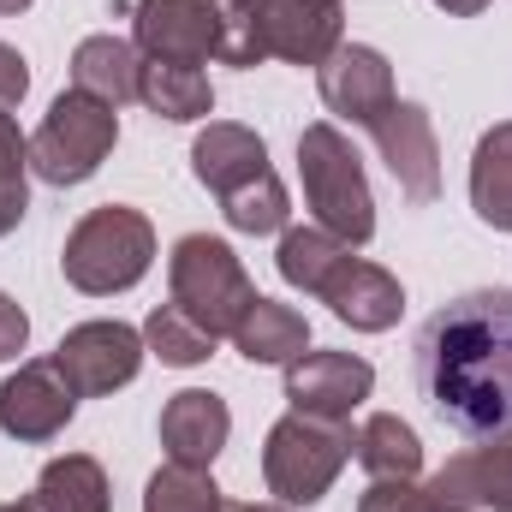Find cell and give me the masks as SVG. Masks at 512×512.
Returning a JSON list of instances; mask_svg holds the SVG:
<instances>
[{
	"mask_svg": "<svg viewBox=\"0 0 512 512\" xmlns=\"http://www.w3.org/2000/svg\"><path fill=\"white\" fill-rule=\"evenodd\" d=\"M417 387L465 441H512V286L465 292L423 322Z\"/></svg>",
	"mask_w": 512,
	"mask_h": 512,
	"instance_id": "obj_1",
	"label": "cell"
},
{
	"mask_svg": "<svg viewBox=\"0 0 512 512\" xmlns=\"http://www.w3.org/2000/svg\"><path fill=\"white\" fill-rule=\"evenodd\" d=\"M298 179H304V203L322 233H334L352 251H364L376 239V197H370L364 161L334 120H316L298 131Z\"/></svg>",
	"mask_w": 512,
	"mask_h": 512,
	"instance_id": "obj_2",
	"label": "cell"
},
{
	"mask_svg": "<svg viewBox=\"0 0 512 512\" xmlns=\"http://www.w3.org/2000/svg\"><path fill=\"white\" fill-rule=\"evenodd\" d=\"M60 268H66V286H78L84 298L131 292V286L155 268V227H149V215H143V209H126V203L90 209V215L66 233Z\"/></svg>",
	"mask_w": 512,
	"mask_h": 512,
	"instance_id": "obj_3",
	"label": "cell"
},
{
	"mask_svg": "<svg viewBox=\"0 0 512 512\" xmlns=\"http://www.w3.org/2000/svg\"><path fill=\"white\" fill-rule=\"evenodd\" d=\"M352 465V429L286 411L262 441V483L280 507H316Z\"/></svg>",
	"mask_w": 512,
	"mask_h": 512,
	"instance_id": "obj_4",
	"label": "cell"
},
{
	"mask_svg": "<svg viewBox=\"0 0 512 512\" xmlns=\"http://www.w3.org/2000/svg\"><path fill=\"white\" fill-rule=\"evenodd\" d=\"M167 286H173V304L209 328L215 340H233L239 316L256 304V286L245 274L239 251L227 239H209V233H185L173 256H167Z\"/></svg>",
	"mask_w": 512,
	"mask_h": 512,
	"instance_id": "obj_5",
	"label": "cell"
},
{
	"mask_svg": "<svg viewBox=\"0 0 512 512\" xmlns=\"http://www.w3.org/2000/svg\"><path fill=\"white\" fill-rule=\"evenodd\" d=\"M120 143V108L66 90L54 96V108L42 114V126L30 131V173L48 185H84Z\"/></svg>",
	"mask_w": 512,
	"mask_h": 512,
	"instance_id": "obj_6",
	"label": "cell"
},
{
	"mask_svg": "<svg viewBox=\"0 0 512 512\" xmlns=\"http://www.w3.org/2000/svg\"><path fill=\"white\" fill-rule=\"evenodd\" d=\"M131 42L143 60H179V66L221 60L227 6L221 0H137L131 6Z\"/></svg>",
	"mask_w": 512,
	"mask_h": 512,
	"instance_id": "obj_7",
	"label": "cell"
},
{
	"mask_svg": "<svg viewBox=\"0 0 512 512\" xmlns=\"http://www.w3.org/2000/svg\"><path fill=\"white\" fill-rule=\"evenodd\" d=\"M143 358H149L143 328H126V322H78L54 346V364H60V376L72 382L78 399H102V393L131 387Z\"/></svg>",
	"mask_w": 512,
	"mask_h": 512,
	"instance_id": "obj_8",
	"label": "cell"
},
{
	"mask_svg": "<svg viewBox=\"0 0 512 512\" xmlns=\"http://www.w3.org/2000/svg\"><path fill=\"white\" fill-rule=\"evenodd\" d=\"M268 60L286 66H322L346 42V6L340 0H256L245 12Z\"/></svg>",
	"mask_w": 512,
	"mask_h": 512,
	"instance_id": "obj_9",
	"label": "cell"
},
{
	"mask_svg": "<svg viewBox=\"0 0 512 512\" xmlns=\"http://www.w3.org/2000/svg\"><path fill=\"white\" fill-rule=\"evenodd\" d=\"M72 411H78V393L60 376L54 358H30V364H18V370L0 382V429H6L12 441H24V447L54 441V435L72 423Z\"/></svg>",
	"mask_w": 512,
	"mask_h": 512,
	"instance_id": "obj_10",
	"label": "cell"
},
{
	"mask_svg": "<svg viewBox=\"0 0 512 512\" xmlns=\"http://www.w3.org/2000/svg\"><path fill=\"white\" fill-rule=\"evenodd\" d=\"M376 393V370L358 352H304L286 364V405L304 417L352 423V411Z\"/></svg>",
	"mask_w": 512,
	"mask_h": 512,
	"instance_id": "obj_11",
	"label": "cell"
},
{
	"mask_svg": "<svg viewBox=\"0 0 512 512\" xmlns=\"http://www.w3.org/2000/svg\"><path fill=\"white\" fill-rule=\"evenodd\" d=\"M316 90H322L328 114H340V120H352V126H364V131L399 102L393 96V66H387L382 48H370V42H340L316 66Z\"/></svg>",
	"mask_w": 512,
	"mask_h": 512,
	"instance_id": "obj_12",
	"label": "cell"
},
{
	"mask_svg": "<svg viewBox=\"0 0 512 512\" xmlns=\"http://www.w3.org/2000/svg\"><path fill=\"white\" fill-rule=\"evenodd\" d=\"M370 137H376V149H382L387 173H393L405 203L423 209V203L441 197V143H435V126H429V114L417 102H393L370 126Z\"/></svg>",
	"mask_w": 512,
	"mask_h": 512,
	"instance_id": "obj_13",
	"label": "cell"
},
{
	"mask_svg": "<svg viewBox=\"0 0 512 512\" xmlns=\"http://www.w3.org/2000/svg\"><path fill=\"white\" fill-rule=\"evenodd\" d=\"M233 435V411L221 393L209 387H185L161 405V447H167V465H185V471H209L221 459Z\"/></svg>",
	"mask_w": 512,
	"mask_h": 512,
	"instance_id": "obj_14",
	"label": "cell"
},
{
	"mask_svg": "<svg viewBox=\"0 0 512 512\" xmlns=\"http://www.w3.org/2000/svg\"><path fill=\"white\" fill-rule=\"evenodd\" d=\"M429 495L453 512H512V441H483L453 453L429 477Z\"/></svg>",
	"mask_w": 512,
	"mask_h": 512,
	"instance_id": "obj_15",
	"label": "cell"
},
{
	"mask_svg": "<svg viewBox=\"0 0 512 512\" xmlns=\"http://www.w3.org/2000/svg\"><path fill=\"white\" fill-rule=\"evenodd\" d=\"M322 304L346 322V328H358V334H387L393 322H399V310H405V286L376 268V262H364V256H346L340 268H334V280L322 286Z\"/></svg>",
	"mask_w": 512,
	"mask_h": 512,
	"instance_id": "obj_16",
	"label": "cell"
},
{
	"mask_svg": "<svg viewBox=\"0 0 512 512\" xmlns=\"http://www.w3.org/2000/svg\"><path fill=\"white\" fill-rule=\"evenodd\" d=\"M191 173H197L203 191L227 197V191H239L245 179L268 173V143H262L251 126L209 120V126L197 131V143H191Z\"/></svg>",
	"mask_w": 512,
	"mask_h": 512,
	"instance_id": "obj_17",
	"label": "cell"
},
{
	"mask_svg": "<svg viewBox=\"0 0 512 512\" xmlns=\"http://www.w3.org/2000/svg\"><path fill=\"white\" fill-rule=\"evenodd\" d=\"M12 512H114V489L90 453H60L42 465L36 489L12 501Z\"/></svg>",
	"mask_w": 512,
	"mask_h": 512,
	"instance_id": "obj_18",
	"label": "cell"
},
{
	"mask_svg": "<svg viewBox=\"0 0 512 512\" xmlns=\"http://www.w3.org/2000/svg\"><path fill=\"white\" fill-rule=\"evenodd\" d=\"M137 78H143V54L126 36H84L72 54V90H84L108 108L137 102Z\"/></svg>",
	"mask_w": 512,
	"mask_h": 512,
	"instance_id": "obj_19",
	"label": "cell"
},
{
	"mask_svg": "<svg viewBox=\"0 0 512 512\" xmlns=\"http://www.w3.org/2000/svg\"><path fill=\"white\" fill-rule=\"evenodd\" d=\"M137 102L167 120V126H197L209 120L215 108V84L203 66H179V60H143V78H137Z\"/></svg>",
	"mask_w": 512,
	"mask_h": 512,
	"instance_id": "obj_20",
	"label": "cell"
},
{
	"mask_svg": "<svg viewBox=\"0 0 512 512\" xmlns=\"http://www.w3.org/2000/svg\"><path fill=\"white\" fill-rule=\"evenodd\" d=\"M233 346H239L245 364H280V370H286L292 358H304L310 322H304L292 304H274V298L256 292V304L239 316V328H233Z\"/></svg>",
	"mask_w": 512,
	"mask_h": 512,
	"instance_id": "obj_21",
	"label": "cell"
},
{
	"mask_svg": "<svg viewBox=\"0 0 512 512\" xmlns=\"http://www.w3.org/2000/svg\"><path fill=\"white\" fill-rule=\"evenodd\" d=\"M471 209L483 227L512 233V120L489 126L471 149Z\"/></svg>",
	"mask_w": 512,
	"mask_h": 512,
	"instance_id": "obj_22",
	"label": "cell"
},
{
	"mask_svg": "<svg viewBox=\"0 0 512 512\" xmlns=\"http://www.w3.org/2000/svg\"><path fill=\"white\" fill-rule=\"evenodd\" d=\"M352 459L370 471V483L417 477V471H423V441H417V429H411L399 411H376V417L358 423V435H352Z\"/></svg>",
	"mask_w": 512,
	"mask_h": 512,
	"instance_id": "obj_23",
	"label": "cell"
},
{
	"mask_svg": "<svg viewBox=\"0 0 512 512\" xmlns=\"http://www.w3.org/2000/svg\"><path fill=\"white\" fill-rule=\"evenodd\" d=\"M352 256V245H340L334 233H322V227H286L280 233V251H274V268H280V280L292 286V292H310V298H322V286L334 280V268Z\"/></svg>",
	"mask_w": 512,
	"mask_h": 512,
	"instance_id": "obj_24",
	"label": "cell"
},
{
	"mask_svg": "<svg viewBox=\"0 0 512 512\" xmlns=\"http://www.w3.org/2000/svg\"><path fill=\"white\" fill-rule=\"evenodd\" d=\"M143 346H149L161 364H173V370H197V364L215 352V334L197 328V322L167 298V304H155V310L143 316Z\"/></svg>",
	"mask_w": 512,
	"mask_h": 512,
	"instance_id": "obj_25",
	"label": "cell"
},
{
	"mask_svg": "<svg viewBox=\"0 0 512 512\" xmlns=\"http://www.w3.org/2000/svg\"><path fill=\"white\" fill-rule=\"evenodd\" d=\"M221 215H227V227H233V233L262 239V233H286L292 203H286V185H280V179H274V167H268V173H256V179H245L239 191H227V197H221Z\"/></svg>",
	"mask_w": 512,
	"mask_h": 512,
	"instance_id": "obj_26",
	"label": "cell"
},
{
	"mask_svg": "<svg viewBox=\"0 0 512 512\" xmlns=\"http://www.w3.org/2000/svg\"><path fill=\"white\" fill-rule=\"evenodd\" d=\"M143 512H227V495L215 489L209 471L161 465V471L143 483Z\"/></svg>",
	"mask_w": 512,
	"mask_h": 512,
	"instance_id": "obj_27",
	"label": "cell"
},
{
	"mask_svg": "<svg viewBox=\"0 0 512 512\" xmlns=\"http://www.w3.org/2000/svg\"><path fill=\"white\" fill-rule=\"evenodd\" d=\"M30 209V137L0 108V239L24 221Z\"/></svg>",
	"mask_w": 512,
	"mask_h": 512,
	"instance_id": "obj_28",
	"label": "cell"
},
{
	"mask_svg": "<svg viewBox=\"0 0 512 512\" xmlns=\"http://www.w3.org/2000/svg\"><path fill=\"white\" fill-rule=\"evenodd\" d=\"M358 512H435V495L417 489V477H387V483H370Z\"/></svg>",
	"mask_w": 512,
	"mask_h": 512,
	"instance_id": "obj_29",
	"label": "cell"
},
{
	"mask_svg": "<svg viewBox=\"0 0 512 512\" xmlns=\"http://www.w3.org/2000/svg\"><path fill=\"white\" fill-rule=\"evenodd\" d=\"M24 90H30V66L12 42H0V108H18Z\"/></svg>",
	"mask_w": 512,
	"mask_h": 512,
	"instance_id": "obj_30",
	"label": "cell"
},
{
	"mask_svg": "<svg viewBox=\"0 0 512 512\" xmlns=\"http://www.w3.org/2000/svg\"><path fill=\"white\" fill-rule=\"evenodd\" d=\"M24 346H30V316L0 292V364H6V358H18Z\"/></svg>",
	"mask_w": 512,
	"mask_h": 512,
	"instance_id": "obj_31",
	"label": "cell"
},
{
	"mask_svg": "<svg viewBox=\"0 0 512 512\" xmlns=\"http://www.w3.org/2000/svg\"><path fill=\"white\" fill-rule=\"evenodd\" d=\"M435 6H441L447 18H477V12H483L489 0H435Z\"/></svg>",
	"mask_w": 512,
	"mask_h": 512,
	"instance_id": "obj_32",
	"label": "cell"
},
{
	"mask_svg": "<svg viewBox=\"0 0 512 512\" xmlns=\"http://www.w3.org/2000/svg\"><path fill=\"white\" fill-rule=\"evenodd\" d=\"M227 512H292V507H280V501H245V507H227Z\"/></svg>",
	"mask_w": 512,
	"mask_h": 512,
	"instance_id": "obj_33",
	"label": "cell"
},
{
	"mask_svg": "<svg viewBox=\"0 0 512 512\" xmlns=\"http://www.w3.org/2000/svg\"><path fill=\"white\" fill-rule=\"evenodd\" d=\"M36 0H0V18H18V12H30Z\"/></svg>",
	"mask_w": 512,
	"mask_h": 512,
	"instance_id": "obj_34",
	"label": "cell"
},
{
	"mask_svg": "<svg viewBox=\"0 0 512 512\" xmlns=\"http://www.w3.org/2000/svg\"><path fill=\"white\" fill-rule=\"evenodd\" d=\"M221 6H227V12H251L256 0H221Z\"/></svg>",
	"mask_w": 512,
	"mask_h": 512,
	"instance_id": "obj_35",
	"label": "cell"
},
{
	"mask_svg": "<svg viewBox=\"0 0 512 512\" xmlns=\"http://www.w3.org/2000/svg\"><path fill=\"white\" fill-rule=\"evenodd\" d=\"M435 512H453V507H441V501H435Z\"/></svg>",
	"mask_w": 512,
	"mask_h": 512,
	"instance_id": "obj_36",
	"label": "cell"
},
{
	"mask_svg": "<svg viewBox=\"0 0 512 512\" xmlns=\"http://www.w3.org/2000/svg\"><path fill=\"white\" fill-rule=\"evenodd\" d=\"M0 512H12V507H0Z\"/></svg>",
	"mask_w": 512,
	"mask_h": 512,
	"instance_id": "obj_37",
	"label": "cell"
}]
</instances>
